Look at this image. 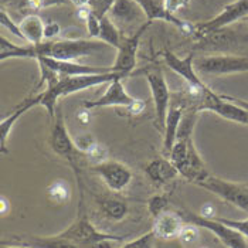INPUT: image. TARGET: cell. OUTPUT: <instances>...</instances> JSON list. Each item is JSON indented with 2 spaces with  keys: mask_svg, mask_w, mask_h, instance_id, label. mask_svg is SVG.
<instances>
[{
  "mask_svg": "<svg viewBox=\"0 0 248 248\" xmlns=\"http://www.w3.org/2000/svg\"><path fill=\"white\" fill-rule=\"evenodd\" d=\"M126 77L116 71H108L101 74H87V76L61 77L58 84L53 87H47L41 91V104L51 118L57 112V99L60 96H68L76 93H81L98 85H108L115 79H124Z\"/></svg>",
  "mask_w": 248,
  "mask_h": 248,
  "instance_id": "obj_1",
  "label": "cell"
},
{
  "mask_svg": "<svg viewBox=\"0 0 248 248\" xmlns=\"http://www.w3.org/2000/svg\"><path fill=\"white\" fill-rule=\"evenodd\" d=\"M107 48H109V46L96 38L51 40L34 46L36 60L38 57H53L64 61H77L78 58L94 56Z\"/></svg>",
  "mask_w": 248,
  "mask_h": 248,
  "instance_id": "obj_2",
  "label": "cell"
},
{
  "mask_svg": "<svg viewBox=\"0 0 248 248\" xmlns=\"http://www.w3.org/2000/svg\"><path fill=\"white\" fill-rule=\"evenodd\" d=\"M58 235L68 240V241H71V243H74L78 248L93 244L95 241H101V240H115L118 243H122L126 238L125 235L109 234V232H104V231H99L96 229L95 226L90 221L88 216L84 213L82 194H81V200H79L78 216L74 220V223H71L64 231L58 232Z\"/></svg>",
  "mask_w": 248,
  "mask_h": 248,
  "instance_id": "obj_3",
  "label": "cell"
},
{
  "mask_svg": "<svg viewBox=\"0 0 248 248\" xmlns=\"http://www.w3.org/2000/svg\"><path fill=\"white\" fill-rule=\"evenodd\" d=\"M194 65L200 76L223 77L248 73V56H235V54L204 56L196 60Z\"/></svg>",
  "mask_w": 248,
  "mask_h": 248,
  "instance_id": "obj_4",
  "label": "cell"
},
{
  "mask_svg": "<svg viewBox=\"0 0 248 248\" xmlns=\"http://www.w3.org/2000/svg\"><path fill=\"white\" fill-rule=\"evenodd\" d=\"M179 213L182 214L185 221L193 223L200 229L207 230V231L213 232L224 247L248 248L247 238L241 232H238L237 230L231 229L229 226H226L224 223L218 221L216 217L207 218V217H203L202 214H196V213L189 210H180Z\"/></svg>",
  "mask_w": 248,
  "mask_h": 248,
  "instance_id": "obj_5",
  "label": "cell"
},
{
  "mask_svg": "<svg viewBox=\"0 0 248 248\" xmlns=\"http://www.w3.org/2000/svg\"><path fill=\"white\" fill-rule=\"evenodd\" d=\"M53 119H54V125L51 128V135H50L51 149L57 153L60 157H62L64 160H67L70 163V166L73 168V170L76 173L79 191H82L81 177H79V168H78V160H77V156L82 155V153L77 149L74 139L68 134L67 126H65L64 119H62V112L60 111V108H57L56 116Z\"/></svg>",
  "mask_w": 248,
  "mask_h": 248,
  "instance_id": "obj_6",
  "label": "cell"
},
{
  "mask_svg": "<svg viewBox=\"0 0 248 248\" xmlns=\"http://www.w3.org/2000/svg\"><path fill=\"white\" fill-rule=\"evenodd\" d=\"M197 186L206 189L226 203L232 204L234 207L243 211H248V185L234 183L217 176H206Z\"/></svg>",
  "mask_w": 248,
  "mask_h": 248,
  "instance_id": "obj_7",
  "label": "cell"
},
{
  "mask_svg": "<svg viewBox=\"0 0 248 248\" xmlns=\"http://www.w3.org/2000/svg\"><path fill=\"white\" fill-rule=\"evenodd\" d=\"M197 109L200 112L209 111V112L218 115V116H221V118H224L227 121L248 126L247 109H244L243 107H240L238 104H235L234 101L226 98L224 95L216 94L213 90L200 101Z\"/></svg>",
  "mask_w": 248,
  "mask_h": 248,
  "instance_id": "obj_8",
  "label": "cell"
},
{
  "mask_svg": "<svg viewBox=\"0 0 248 248\" xmlns=\"http://www.w3.org/2000/svg\"><path fill=\"white\" fill-rule=\"evenodd\" d=\"M248 17V0H235L227 4L217 16L207 20L204 23L194 26V36L200 38L202 36L211 33L214 30H220L224 27H229L232 23L246 20Z\"/></svg>",
  "mask_w": 248,
  "mask_h": 248,
  "instance_id": "obj_9",
  "label": "cell"
},
{
  "mask_svg": "<svg viewBox=\"0 0 248 248\" xmlns=\"http://www.w3.org/2000/svg\"><path fill=\"white\" fill-rule=\"evenodd\" d=\"M151 26V21H146L142 24L135 33H132L128 37H122V41L119 47L116 48V58L112 64V70L116 73H121L125 77H129L132 74L134 68L136 67V60H138V50H139V43L142 34L146 31V29Z\"/></svg>",
  "mask_w": 248,
  "mask_h": 248,
  "instance_id": "obj_10",
  "label": "cell"
},
{
  "mask_svg": "<svg viewBox=\"0 0 248 248\" xmlns=\"http://www.w3.org/2000/svg\"><path fill=\"white\" fill-rule=\"evenodd\" d=\"M146 79H148L149 90H151V94H152L156 122L159 125V129L163 132L166 116H168L169 108H170V102H172L169 85H168L163 74L159 70L148 71L146 73Z\"/></svg>",
  "mask_w": 248,
  "mask_h": 248,
  "instance_id": "obj_11",
  "label": "cell"
},
{
  "mask_svg": "<svg viewBox=\"0 0 248 248\" xmlns=\"http://www.w3.org/2000/svg\"><path fill=\"white\" fill-rule=\"evenodd\" d=\"M91 170L96 173L105 186L114 193L124 191L134 180V173L131 172V169L118 160L109 159L104 163L94 165L91 166Z\"/></svg>",
  "mask_w": 248,
  "mask_h": 248,
  "instance_id": "obj_12",
  "label": "cell"
},
{
  "mask_svg": "<svg viewBox=\"0 0 248 248\" xmlns=\"http://www.w3.org/2000/svg\"><path fill=\"white\" fill-rule=\"evenodd\" d=\"M160 56L163 58L165 64L168 65V68H170L174 74L180 76L186 81L189 90H196V91H207L209 90V87L203 82V79L200 78V74L196 70L193 54L182 58L177 57L174 53L169 51V50H163L160 53Z\"/></svg>",
  "mask_w": 248,
  "mask_h": 248,
  "instance_id": "obj_13",
  "label": "cell"
},
{
  "mask_svg": "<svg viewBox=\"0 0 248 248\" xmlns=\"http://www.w3.org/2000/svg\"><path fill=\"white\" fill-rule=\"evenodd\" d=\"M134 101L135 98L129 95L128 91L125 90L122 79H115V81L108 84V88L102 95L99 98H95V99H91V101H84L82 107L85 111L96 109V108H107V107L128 108Z\"/></svg>",
  "mask_w": 248,
  "mask_h": 248,
  "instance_id": "obj_14",
  "label": "cell"
},
{
  "mask_svg": "<svg viewBox=\"0 0 248 248\" xmlns=\"http://www.w3.org/2000/svg\"><path fill=\"white\" fill-rule=\"evenodd\" d=\"M108 17L119 27V30H122L146 19V15L136 0H115Z\"/></svg>",
  "mask_w": 248,
  "mask_h": 248,
  "instance_id": "obj_15",
  "label": "cell"
},
{
  "mask_svg": "<svg viewBox=\"0 0 248 248\" xmlns=\"http://www.w3.org/2000/svg\"><path fill=\"white\" fill-rule=\"evenodd\" d=\"M189 108L187 102L185 98L180 99H174L170 102V108L166 116V122H165V128H163V155L168 156L169 152L172 151L173 145L177 139L179 134V128L183 119V115L186 112V109Z\"/></svg>",
  "mask_w": 248,
  "mask_h": 248,
  "instance_id": "obj_16",
  "label": "cell"
},
{
  "mask_svg": "<svg viewBox=\"0 0 248 248\" xmlns=\"http://www.w3.org/2000/svg\"><path fill=\"white\" fill-rule=\"evenodd\" d=\"M36 61H43L46 65L57 71L61 77L87 76V74H101L112 71V67H94L87 64H79L77 61H64L53 57H38Z\"/></svg>",
  "mask_w": 248,
  "mask_h": 248,
  "instance_id": "obj_17",
  "label": "cell"
},
{
  "mask_svg": "<svg viewBox=\"0 0 248 248\" xmlns=\"http://www.w3.org/2000/svg\"><path fill=\"white\" fill-rule=\"evenodd\" d=\"M40 104H41V93H38L37 95H31L29 96V98H26L19 107L15 108V111L9 115V116L1 118V121H0V149H1L3 155L9 153L7 142H9V136L12 134V129L16 125V122L27 111H30L31 108L37 107Z\"/></svg>",
  "mask_w": 248,
  "mask_h": 248,
  "instance_id": "obj_18",
  "label": "cell"
},
{
  "mask_svg": "<svg viewBox=\"0 0 248 248\" xmlns=\"http://www.w3.org/2000/svg\"><path fill=\"white\" fill-rule=\"evenodd\" d=\"M185 218L179 211L166 210L153 218L152 232L155 238L173 240L177 238L185 226Z\"/></svg>",
  "mask_w": 248,
  "mask_h": 248,
  "instance_id": "obj_19",
  "label": "cell"
},
{
  "mask_svg": "<svg viewBox=\"0 0 248 248\" xmlns=\"http://www.w3.org/2000/svg\"><path fill=\"white\" fill-rule=\"evenodd\" d=\"M145 173L157 186H166L180 176L169 157H156L145 166Z\"/></svg>",
  "mask_w": 248,
  "mask_h": 248,
  "instance_id": "obj_20",
  "label": "cell"
},
{
  "mask_svg": "<svg viewBox=\"0 0 248 248\" xmlns=\"http://www.w3.org/2000/svg\"><path fill=\"white\" fill-rule=\"evenodd\" d=\"M240 40H247V37H240L227 27L214 30L199 38V46L207 51H223L230 48L232 44L238 43Z\"/></svg>",
  "mask_w": 248,
  "mask_h": 248,
  "instance_id": "obj_21",
  "label": "cell"
},
{
  "mask_svg": "<svg viewBox=\"0 0 248 248\" xmlns=\"http://www.w3.org/2000/svg\"><path fill=\"white\" fill-rule=\"evenodd\" d=\"M19 24L26 43L37 46V44H41L43 41H46L44 40L46 23L43 21V19L38 15H33V13L27 15L26 17L21 19Z\"/></svg>",
  "mask_w": 248,
  "mask_h": 248,
  "instance_id": "obj_22",
  "label": "cell"
},
{
  "mask_svg": "<svg viewBox=\"0 0 248 248\" xmlns=\"http://www.w3.org/2000/svg\"><path fill=\"white\" fill-rule=\"evenodd\" d=\"M96 203L102 216L109 221H122L129 213L128 203L118 197H101Z\"/></svg>",
  "mask_w": 248,
  "mask_h": 248,
  "instance_id": "obj_23",
  "label": "cell"
},
{
  "mask_svg": "<svg viewBox=\"0 0 248 248\" xmlns=\"http://www.w3.org/2000/svg\"><path fill=\"white\" fill-rule=\"evenodd\" d=\"M10 58H30V60H36V51H34V46L29 44V46H20L15 44L12 41H9L7 38L3 36L0 37V60L6 61Z\"/></svg>",
  "mask_w": 248,
  "mask_h": 248,
  "instance_id": "obj_24",
  "label": "cell"
},
{
  "mask_svg": "<svg viewBox=\"0 0 248 248\" xmlns=\"http://www.w3.org/2000/svg\"><path fill=\"white\" fill-rule=\"evenodd\" d=\"M16 244L33 248H78L74 243L60 237L58 234L50 237H27L19 240Z\"/></svg>",
  "mask_w": 248,
  "mask_h": 248,
  "instance_id": "obj_25",
  "label": "cell"
},
{
  "mask_svg": "<svg viewBox=\"0 0 248 248\" xmlns=\"http://www.w3.org/2000/svg\"><path fill=\"white\" fill-rule=\"evenodd\" d=\"M122 37L124 36L121 34L119 27L108 16L101 19V30H99L98 40L104 41L105 44H108L109 47H112V48L116 50L119 47L121 41H122Z\"/></svg>",
  "mask_w": 248,
  "mask_h": 248,
  "instance_id": "obj_26",
  "label": "cell"
},
{
  "mask_svg": "<svg viewBox=\"0 0 248 248\" xmlns=\"http://www.w3.org/2000/svg\"><path fill=\"white\" fill-rule=\"evenodd\" d=\"M47 197L56 203V204H64L70 200L71 197V190L70 186L65 180H54L48 187H47Z\"/></svg>",
  "mask_w": 248,
  "mask_h": 248,
  "instance_id": "obj_27",
  "label": "cell"
},
{
  "mask_svg": "<svg viewBox=\"0 0 248 248\" xmlns=\"http://www.w3.org/2000/svg\"><path fill=\"white\" fill-rule=\"evenodd\" d=\"M108 155H109L108 148L105 145L99 143V142H95L93 145V148L85 153V157L91 163V166H94V165H99V163H104V162L109 160Z\"/></svg>",
  "mask_w": 248,
  "mask_h": 248,
  "instance_id": "obj_28",
  "label": "cell"
},
{
  "mask_svg": "<svg viewBox=\"0 0 248 248\" xmlns=\"http://www.w3.org/2000/svg\"><path fill=\"white\" fill-rule=\"evenodd\" d=\"M168 203L169 202H168V197L166 196H163V194H155V196H152L148 200L146 206H148V211L151 213V216L155 218L159 214H162L163 211L168 210Z\"/></svg>",
  "mask_w": 248,
  "mask_h": 248,
  "instance_id": "obj_29",
  "label": "cell"
},
{
  "mask_svg": "<svg viewBox=\"0 0 248 248\" xmlns=\"http://www.w3.org/2000/svg\"><path fill=\"white\" fill-rule=\"evenodd\" d=\"M199 237H200V227H197L193 223H187L186 221L177 238L183 244H193V243H196L199 240Z\"/></svg>",
  "mask_w": 248,
  "mask_h": 248,
  "instance_id": "obj_30",
  "label": "cell"
},
{
  "mask_svg": "<svg viewBox=\"0 0 248 248\" xmlns=\"http://www.w3.org/2000/svg\"><path fill=\"white\" fill-rule=\"evenodd\" d=\"M0 24H1V27L7 29L12 34H15L16 37H19L20 40L26 41L23 33H21L20 24L19 23H15V20L10 17V15H9L4 9H1V12H0Z\"/></svg>",
  "mask_w": 248,
  "mask_h": 248,
  "instance_id": "obj_31",
  "label": "cell"
},
{
  "mask_svg": "<svg viewBox=\"0 0 248 248\" xmlns=\"http://www.w3.org/2000/svg\"><path fill=\"white\" fill-rule=\"evenodd\" d=\"M115 0H90L88 7L94 15H96L99 19H102V17L108 16V13L112 9Z\"/></svg>",
  "mask_w": 248,
  "mask_h": 248,
  "instance_id": "obj_32",
  "label": "cell"
},
{
  "mask_svg": "<svg viewBox=\"0 0 248 248\" xmlns=\"http://www.w3.org/2000/svg\"><path fill=\"white\" fill-rule=\"evenodd\" d=\"M95 142L96 140L94 139V136L91 134H88V132L78 135L76 139H74V143H76L77 149L82 153V155H85V153L88 152V151L93 148V145H94Z\"/></svg>",
  "mask_w": 248,
  "mask_h": 248,
  "instance_id": "obj_33",
  "label": "cell"
},
{
  "mask_svg": "<svg viewBox=\"0 0 248 248\" xmlns=\"http://www.w3.org/2000/svg\"><path fill=\"white\" fill-rule=\"evenodd\" d=\"M153 238H155V235H153L152 230H151L149 232L138 237L134 241H129V243L124 244L121 248H151L152 247Z\"/></svg>",
  "mask_w": 248,
  "mask_h": 248,
  "instance_id": "obj_34",
  "label": "cell"
},
{
  "mask_svg": "<svg viewBox=\"0 0 248 248\" xmlns=\"http://www.w3.org/2000/svg\"><path fill=\"white\" fill-rule=\"evenodd\" d=\"M216 218L231 229L237 230L248 240V218H244V220H231V218H223V217H216Z\"/></svg>",
  "mask_w": 248,
  "mask_h": 248,
  "instance_id": "obj_35",
  "label": "cell"
},
{
  "mask_svg": "<svg viewBox=\"0 0 248 248\" xmlns=\"http://www.w3.org/2000/svg\"><path fill=\"white\" fill-rule=\"evenodd\" d=\"M87 23V31H88V36L90 38H96L99 37V30H101V19L94 15L93 12H90L88 17L85 20Z\"/></svg>",
  "mask_w": 248,
  "mask_h": 248,
  "instance_id": "obj_36",
  "label": "cell"
},
{
  "mask_svg": "<svg viewBox=\"0 0 248 248\" xmlns=\"http://www.w3.org/2000/svg\"><path fill=\"white\" fill-rule=\"evenodd\" d=\"M189 4H190V0H163L165 9L172 15H176L177 12L186 9Z\"/></svg>",
  "mask_w": 248,
  "mask_h": 248,
  "instance_id": "obj_37",
  "label": "cell"
},
{
  "mask_svg": "<svg viewBox=\"0 0 248 248\" xmlns=\"http://www.w3.org/2000/svg\"><path fill=\"white\" fill-rule=\"evenodd\" d=\"M61 33V27L60 24L56 21H50V23H46V27H44V40L46 41H51L56 37L60 36Z\"/></svg>",
  "mask_w": 248,
  "mask_h": 248,
  "instance_id": "obj_38",
  "label": "cell"
},
{
  "mask_svg": "<svg viewBox=\"0 0 248 248\" xmlns=\"http://www.w3.org/2000/svg\"><path fill=\"white\" fill-rule=\"evenodd\" d=\"M145 107H146V104L142 101V99H138V98H135V101L126 108L128 109V112L131 115H139L143 109H145Z\"/></svg>",
  "mask_w": 248,
  "mask_h": 248,
  "instance_id": "obj_39",
  "label": "cell"
},
{
  "mask_svg": "<svg viewBox=\"0 0 248 248\" xmlns=\"http://www.w3.org/2000/svg\"><path fill=\"white\" fill-rule=\"evenodd\" d=\"M115 240H101V241H95L93 244H88V246H84L81 248H115Z\"/></svg>",
  "mask_w": 248,
  "mask_h": 248,
  "instance_id": "obj_40",
  "label": "cell"
},
{
  "mask_svg": "<svg viewBox=\"0 0 248 248\" xmlns=\"http://www.w3.org/2000/svg\"><path fill=\"white\" fill-rule=\"evenodd\" d=\"M203 217H207V218H211V217H216L214 216V207L211 204H204L202 207V213H200Z\"/></svg>",
  "mask_w": 248,
  "mask_h": 248,
  "instance_id": "obj_41",
  "label": "cell"
},
{
  "mask_svg": "<svg viewBox=\"0 0 248 248\" xmlns=\"http://www.w3.org/2000/svg\"><path fill=\"white\" fill-rule=\"evenodd\" d=\"M226 98H229V99H231V101H234L235 104H238L240 107H243L244 109H247L248 111V101H246V99H241V98H235V96H231V95H224Z\"/></svg>",
  "mask_w": 248,
  "mask_h": 248,
  "instance_id": "obj_42",
  "label": "cell"
},
{
  "mask_svg": "<svg viewBox=\"0 0 248 248\" xmlns=\"http://www.w3.org/2000/svg\"><path fill=\"white\" fill-rule=\"evenodd\" d=\"M10 210V204L7 202V199L4 196H1V209H0V213L1 216H6V213Z\"/></svg>",
  "mask_w": 248,
  "mask_h": 248,
  "instance_id": "obj_43",
  "label": "cell"
},
{
  "mask_svg": "<svg viewBox=\"0 0 248 248\" xmlns=\"http://www.w3.org/2000/svg\"><path fill=\"white\" fill-rule=\"evenodd\" d=\"M74 6H77L78 9L79 7H88V4H90V0H70Z\"/></svg>",
  "mask_w": 248,
  "mask_h": 248,
  "instance_id": "obj_44",
  "label": "cell"
},
{
  "mask_svg": "<svg viewBox=\"0 0 248 248\" xmlns=\"http://www.w3.org/2000/svg\"><path fill=\"white\" fill-rule=\"evenodd\" d=\"M1 248H33V247H27V246H19V244H6V243H1Z\"/></svg>",
  "mask_w": 248,
  "mask_h": 248,
  "instance_id": "obj_45",
  "label": "cell"
},
{
  "mask_svg": "<svg viewBox=\"0 0 248 248\" xmlns=\"http://www.w3.org/2000/svg\"><path fill=\"white\" fill-rule=\"evenodd\" d=\"M153 1H157V3H162L163 4V0H153Z\"/></svg>",
  "mask_w": 248,
  "mask_h": 248,
  "instance_id": "obj_46",
  "label": "cell"
},
{
  "mask_svg": "<svg viewBox=\"0 0 248 248\" xmlns=\"http://www.w3.org/2000/svg\"><path fill=\"white\" fill-rule=\"evenodd\" d=\"M246 21H247V24H248V17H247V19H246Z\"/></svg>",
  "mask_w": 248,
  "mask_h": 248,
  "instance_id": "obj_47",
  "label": "cell"
},
{
  "mask_svg": "<svg viewBox=\"0 0 248 248\" xmlns=\"http://www.w3.org/2000/svg\"><path fill=\"white\" fill-rule=\"evenodd\" d=\"M202 248H207V247H202Z\"/></svg>",
  "mask_w": 248,
  "mask_h": 248,
  "instance_id": "obj_48",
  "label": "cell"
}]
</instances>
